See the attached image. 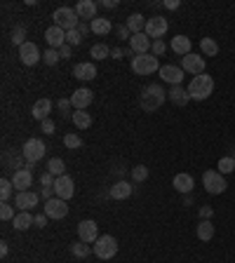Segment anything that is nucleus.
<instances>
[{"label":"nucleus","instance_id":"ea45409f","mask_svg":"<svg viewBox=\"0 0 235 263\" xmlns=\"http://www.w3.org/2000/svg\"><path fill=\"white\" fill-rule=\"evenodd\" d=\"M82 42V33L78 31V28H73V31H66V45L70 47H76Z\"/></svg>","mask_w":235,"mask_h":263},{"label":"nucleus","instance_id":"603ef678","mask_svg":"<svg viewBox=\"0 0 235 263\" xmlns=\"http://www.w3.org/2000/svg\"><path fill=\"white\" fill-rule=\"evenodd\" d=\"M118 36H120V38H132V33H130V28H127V26H118Z\"/></svg>","mask_w":235,"mask_h":263},{"label":"nucleus","instance_id":"09e8293b","mask_svg":"<svg viewBox=\"0 0 235 263\" xmlns=\"http://www.w3.org/2000/svg\"><path fill=\"white\" fill-rule=\"evenodd\" d=\"M212 214H214V209H212V207H207V204L200 207V221H210Z\"/></svg>","mask_w":235,"mask_h":263},{"label":"nucleus","instance_id":"1a4fd4ad","mask_svg":"<svg viewBox=\"0 0 235 263\" xmlns=\"http://www.w3.org/2000/svg\"><path fill=\"white\" fill-rule=\"evenodd\" d=\"M19 59H22L24 66H36V64L42 59V54H40V50L36 42H31V40H26L22 47H19Z\"/></svg>","mask_w":235,"mask_h":263},{"label":"nucleus","instance_id":"6ab92c4d","mask_svg":"<svg viewBox=\"0 0 235 263\" xmlns=\"http://www.w3.org/2000/svg\"><path fill=\"white\" fill-rule=\"evenodd\" d=\"M12 184H14L16 193H24V190H28V188L33 186V172H28V170L14 172V176H12Z\"/></svg>","mask_w":235,"mask_h":263},{"label":"nucleus","instance_id":"72a5a7b5","mask_svg":"<svg viewBox=\"0 0 235 263\" xmlns=\"http://www.w3.org/2000/svg\"><path fill=\"white\" fill-rule=\"evenodd\" d=\"M94 249H90V244H87V242H73V244H70V254L76 256V258H87V256L92 254Z\"/></svg>","mask_w":235,"mask_h":263},{"label":"nucleus","instance_id":"f3484780","mask_svg":"<svg viewBox=\"0 0 235 263\" xmlns=\"http://www.w3.org/2000/svg\"><path fill=\"white\" fill-rule=\"evenodd\" d=\"M92 99H94V94L87 87H80V90H76V92L70 94V106L76 110H85L92 104Z\"/></svg>","mask_w":235,"mask_h":263},{"label":"nucleus","instance_id":"412c9836","mask_svg":"<svg viewBox=\"0 0 235 263\" xmlns=\"http://www.w3.org/2000/svg\"><path fill=\"white\" fill-rule=\"evenodd\" d=\"M31 113H33V120H38V122L47 120L50 113H52V101H50V99H38L36 104H33Z\"/></svg>","mask_w":235,"mask_h":263},{"label":"nucleus","instance_id":"de8ad7c7","mask_svg":"<svg viewBox=\"0 0 235 263\" xmlns=\"http://www.w3.org/2000/svg\"><path fill=\"white\" fill-rule=\"evenodd\" d=\"M40 184H42V188H52L54 186V176H52L50 172H45V174L40 176Z\"/></svg>","mask_w":235,"mask_h":263},{"label":"nucleus","instance_id":"aec40b11","mask_svg":"<svg viewBox=\"0 0 235 263\" xmlns=\"http://www.w3.org/2000/svg\"><path fill=\"white\" fill-rule=\"evenodd\" d=\"M76 12L82 22H94L96 19V2L92 0H80L78 5H76Z\"/></svg>","mask_w":235,"mask_h":263},{"label":"nucleus","instance_id":"c85d7f7f","mask_svg":"<svg viewBox=\"0 0 235 263\" xmlns=\"http://www.w3.org/2000/svg\"><path fill=\"white\" fill-rule=\"evenodd\" d=\"M70 120H73V124H76L78 130H90V127H92V116H90L87 110H76V113L70 116Z\"/></svg>","mask_w":235,"mask_h":263},{"label":"nucleus","instance_id":"7ed1b4c3","mask_svg":"<svg viewBox=\"0 0 235 263\" xmlns=\"http://www.w3.org/2000/svg\"><path fill=\"white\" fill-rule=\"evenodd\" d=\"M52 19H54V26H59L64 31H73V28H78L80 24V16L76 12V8H56Z\"/></svg>","mask_w":235,"mask_h":263},{"label":"nucleus","instance_id":"5701e85b","mask_svg":"<svg viewBox=\"0 0 235 263\" xmlns=\"http://www.w3.org/2000/svg\"><path fill=\"white\" fill-rule=\"evenodd\" d=\"M172 186H174V190H179V193L188 195L190 190H193V186H196V181H193V176H190V174H176V176H174V181H172Z\"/></svg>","mask_w":235,"mask_h":263},{"label":"nucleus","instance_id":"79ce46f5","mask_svg":"<svg viewBox=\"0 0 235 263\" xmlns=\"http://www.w3.org/2000/svg\"><path fill=\"white\" fill-rule=\"evenodd\" d=\"M24 38H26V28H24V26H14V31H12V42L22 47L24 42H26Z\"/></svg>","mask_w":235,"mask_h":263},{"label":"nucleus","instance_id":"a878e982","mask_svg":"<svg viewBox=\"0 0 235 263\" xmlns=\"http://www.w3.org/2000/svg\"><path fill=\"white\" fill-rule=\"evenodd\" d=\"M127 28H130V33L132 36H136V33H144L146 31V19H144V14H139V12H134V14L127 16Z\"/></svg>","mask_w":235,"mask_h":263},{"label":"nucleus","instance_id":"0eeeda50","mask_svg":"<svg viewBox=\"0 0 235 263\" xmlns=\"http://www.w3.org/2000/svg\"><path fill=\"white\" fill-rule=\"evenodd\" d=\"M45 144H42V139H28L26 144H24L22 148V155L26 162H40L42 158H45Z\"/></svg>","mask_w":235,"mask_h":263},{"label":"nucleus","instance_id":"b1692460","mask_svg":"<svg viewBox=\"0 0 235 263\" xmlns=\"http://www.w3.org/2000/svg\"><path fill=\"white\" fill-rule=\"evenodd\" d=\"M73 76L78 78V80H94V78H96V66H94V64H90V62L76 64Z\"/></svg>","mask_w":235,"mask_h":263},{"label":"nucleus","instance_id":"7c9ffc66","mask_svg":"<svg viewBox=\"0 0 235 263\" xmlns=\"http://www.w3.org/2000/svg\"><path fill=\"white\" fill-rule=\"evenodd\" d=\"M33 221H36V216H31L28 212H19L12 224H14L16 230H26V228H31V226H33Z\"/></svg>","mask_w":235,"mask_h":263},{"label":"nucleus","instance_id":"f03ea898","mask_svg":"<svg viewBox=\"0 0 235 263\" xmlns=\"http://www.w3.org/2000/svg\"><path fill=\"white\" fill-rule=\"evenodd\" d=\"M188 94H190V99L196 101H204L210 99L212 92H214V80H212V76H207V73H202V76H196L190 82H188Z\"/></svg>","mask_w":235,"mask_h":263},{"label":"nucleus","instance_id":"9b49d317","mask_svg":"<svg viewBox=\"0 0 235 263\" xmlns=\"http://www.w3.org/2000/svg\"><path fill=\"white\" fill-rule=\"evenodd\" d=\"M45 214H47V218H52V221L66 218L68 204H66V200H62V198H52V200L45 202Z\"/></svg>","mask_w":235,"mask_h":263},{"label":"nucleus","instance_id":"39448f33","mask_svg":"<svg viewBox=\"0 0 235 263\" xmlns=\"http://www.w3.org/2000/svg\"><path fill=\"white\" fill-rule=\"evenodd\" d=\"M92 249H94V256H96V258L108 261V258H113V256L118 254V240L113 235H102L99 240L94 242Z\"/></svg>","mask_w":235,"mask_h":263},{"label":"nucleus","instance_id":"bb28decb","mask_svg":"<svg viewBox=\"0 0 235 263\" xmlns=\"http://www.w3.org/2000/svg\"><path fill=\"white\" fill-rule=\"evenodd\" d=\"M90 28H92L94 36H108L113 31V24L108 19H104V16H96L94 22H90Z\"/></svg>","mask_w":235,"mask_h":263},{"label":"nucleus","instance_id":"8fccbe9b","mask_svg":"<svg viewBox=\"0 0 235 263\" xmlns=\"http://www.w3.org/2000/svg\"><path fill=\"white\" fill-rule=\"evenodd\" d=\"M33 226H36V228H45L47 226V214H38L36 221H33Z\"/></svg>","mask_w":235,"mask_h":263},{"label":"nucleus","instance_id":"f704fd0d","mask_svg":"<svg viewBox=\"0 0 235 263\" xmlns=\"http://www.w3.org/2000/svg\"><path fill=\"white\" fill-rule=\"evenodd\" d=\"M200 50H202L204 56H216L219 54V45L214 38H202L200 40Z\"/></svg>","mask_w":235,"mask_h":263},{"label":"nucleus","instance_id":"a18cd8bd","mask_svg":"<svg viewBox=\"0 0 235 263\" xmlns=\"http://www.w3.org/2000/svg\"><path fill=\"white\" fill-rule=\"evenodd\" d=\"M164 40H153V47H150V54L153 56H160V54H164Z\"/></svg>","mask_w":235,"mask_h":263},{"label":"nucleus","instance_id":"c9c22d12","mask_svg":"<svg viewBox=\"0 0 235 263\" xmlns=\"http://www.w3.org/2000/svg\"><path fill=\"white\" fill-rule=\"evenodd\" d=\"M12 193H14L12 178H2V181H0V198H2V202H8L10 198H12Z\"/></svg>","mask_w":235,"mask_h":263},{"label":"nucleus","instance_id":"6e6552de","mask_svg":"<svg viewBox=\"0 0 235 263\" xmlns=\"http://www.w3.org/2000/svg\"><path fill=\"white\" fill-rule=\"evenodd\" d=\"M167 28H170V24H167V19L160 14L150 16V19H146V36L153 40H162V36L167 33Z\"/></svg>","mask_w":235,"mask_h":263},{"label":"nucleus","instance_id":"58836bf2","mask_svg":"<svg viewBox=\"0 0 235 263\" xmlns=\"http://www.w3.org/2000/svg\"><path fill=\"white\" fill-rule=\"evenodd\" d=\"M132 178L136 181V184L146 181V178H148V170H146V164H136V167L132 170Z\"/></svg>","mask_w":235,"mask_h":263},{"label":"nucleus","instance_id":"c03bdc74","mask_svg":"<svg viewBox=\"0 0 235 263\" xmlns=\"http://www.w3.org/2000/svg\"><path fill=\"white\" fill-rule=\"evenodd\" d=\"M22 160H24V155H14V158H12V155H5V164H8V167H12V170H24L22 167Z\"/></svg>","mask_w":235,"mask_h":263},{"label":"nucleus","instance_id":"a19ab883","mask_svg":"<svg viewBox=\"0 0 235 263\" xmlns=\"http://www.w3.org/2000/svg\"><path fill=\"white\" fill-rule=\"evenodd\" d=\"M59 59H62V56H59V50H52V47H50L47 52H42V62H45L47 66H54Z\"/></svg>","mask_w":235,"mask_h":263},{"label":"nucleus","instance_id":"4d7b16f0","mask_svg":"<svg viewBox=\"0 0 235 263\" xmlns=\"http://www.w3.org/2000/svg\"><path fill=\"white\" fill-rule=\"evenodd\" d=\"M59 108H62L64 116H66V110L70 108V99H62V101H59Z\"/></svg>","mask_w":235,"mask_h":263},{"label":"nucleus","instance_id":"393cba45","mask_svg":"<svg viewBox=\"0 0 235 263\" xmlns=\"http://www.w3.org/2000/svg\"><path fill=\"white\" fill-rule=\"evenodd\" d=\"M167 99L172 101L174 106H186L188 101H190V94H188V90H184L181 85L172 87L170 92H167Z\"/></svg>","mask_w":235,"mask_h":263},{"label":"nucleus","instance_id":"4c0bfd02","mask_svg":"<svg viewBox=\"0 0 235 263\" xmlns=\"http://www.w3.org/2000/svg\"><path fill=\"white\" fill-rule=\"evenodd\" d=\"M64 146L68 148V150H76V148L82 146V139H80L78 134H66L64 136Z\"/></svg>","mask_w":235,"mask_h":263},{"label":"nucleus","instance_id":"f257e3e1","mask_svg":"<svg viewBox=\"0 0 235 263\" xmlns=\"http://www.w3.org/2000/svg\"><path fill=\"white\" fill-rule=\"evenodd\" d=\"M164 99H167V92L160 85H146L141 92V108L146 113H156L164 104Z\"/></svg>","mask_w":235,"mask_h":263},{"label":"nucleus","instance_id":"5fc2aeb1","mask_svg":"<svg viewBox=\"0 0 235 263\" xmlns=\"http://www.w3.org/2000/svg\"><path fill=\"white\" fill-rule=\"evenodd\" d=\"M59 56H62V59H70V45H64L62 50H59Z\"/></svg>","mask_w":235,"mask_h":263},{"label":"nucleus","instance_id":"052dcab7","mask_svg":"<svg viewBox=\"0 0 235 263\" xmlns=\"http://www.w3.org/2000/svg\"><path fill=\"white\" fill-rule=\"evenodd\" d=\"M110 56H113V59H122V56H125V52H122V50H113V52H110Z\"/></svg>","mask_w":235,"mask_h":263},{"label":"nucleus","instance_id":"ddd939ff","mask_svg":"<svg viewBox=\"0 0 235 263\" xmlns=\"http://www.w3.org/2000/svg\"><path fill=\"white\" fill-rule=\"evenodd\" d=\"M54 195L56 198H62V200H70L73 193H76V184H73V178L68 174H64V176H56L54 178Z\"/></svg>","mask_w":235,"mask_h":263},{"label":"nucleus","instance_id":"dca6fc26","mask_svg":"<svg viewBox=\"0 0 235 263\" xmlns=\"http://www.w3.org/2000/svg\"><path fill=\"white\" fill-rule=\"evenodd\" d=\"M150 47H153V40L146 33H136V36L130 38V50H132L134 54H148Z\"/></svg>","mask_w":235,"mask_h":263},{"label":"nucleus","instance_id":"2f4dec72","mask_svg":"<svg viewBox=\"0 0 235 263\" xmlns=\"http://www.w3.org/2000/svg\"><path fill=\"white\" fill-rule=\"evenodd\" d=\"M110 52H113V50H108V45L96 42V45H92V50H90V56H92V59H96V62H102V59H108Z\"/></svg>","mask_w":235,"mask_h":263},{"label":"nucleus","instance_id":"37998d69","mask_svg":"<svg viewBox=\"0 0 235 263\" xmlns=\"http://www.w3.org/2000/svg\"><path fill=\"white\" fill-rule=\"evenodd\" d=\"M0 218H2V221H14V209H12V204H8V202L0 204Z\"/></svg>","mask_w":235,"mask_h":263},{"label":"nucleus","instance_id":"3c124183","mask_svg":"<svg viewBox=\"0 0 235 263\" xmlns=\"http://www.w3.org/2000/svg\"><path fill=\"white\" fill-rule=\"evenodd\" d=\"M162 5H164V10H179V8H181L179 0H164Z\"/></svg>","mask_w":235,"mask_h":263},{"label":"nucleus","instance_id":"2eb2a0df","mask_svg":"<svg viewBox=\"0 0 235 263\" xmlns=\"http://www.w3.org/2000/svg\"><path fill=\"white\" fill-rule=\"evenodd\" d=\"M45 40H47V45L52 47V50H62V47L66 45V31L52 24V26L45 31Z\"/></svg>","mask_w":235,"mask_h":263},{"label":"nucleus","instance_id":"423d86ee","mask_svg":"<svg viewBox=\"0 0 235 263\" xmlns=\"http://www.w3.org/2000/svg\"><path fill=\"white\" fill-rule=\"evenodd\" d=\"M202 186H204V190L212 193V195H221L228 188L224 174L216 172V170H207V172H204V174H202Z\"/></svg>","mask_w":235,"mask_h":263},{"label":"nucleus","instance_id":"a211bd4d","mask_svg":"<svg viewBox=\"0 0 235 263\" xmlns=\"http://www.w3.org/2000/svg\"><path fill=\"white\" fill-rule=\"evenodd\" d=\"M38 200H40V195L33 193V190H24V193L14 195V204L22 209V212H28L31 207H38Z\"/></svg>","mask_w":235,"mask_h":263},{"label":"nucleus","instance_id":"c756f323","mask_svg":"<svg viewBox=\"0 0 235 263\" xmlns=\"http://www.w3.org/2000/svg\"><path fill=\"white\" fill-rule=\"evenodd\" d=\"M196 232H198V240L210 242L212 238H214V224H212V221H200Z\"/></svg>","mask_w":235,"mask_h":263},{"label":"nucleus","instance_id":"20e7f679","mask_svg":"<svg viewBox=\"0 0 235 263\" xmlns=\"http://www.w3.org/2000/svg\"><path fill=\"white\" fill-rule=\"evenodd\" d=\"M132 70H134V76H150V73L160 70V62L150 52L148 54H136L132 59Z\"/></svg>","mask_w":235,"mask_h":263},{"label":"nucleus","instance_id":"13d9d810","mask_svg":"<svg viewBox=\"0 0 235 263\" xmlns=\"http://www.w3.org/2000/svg\"><path fill=\"white\" fill-rule=\"evenodd\" d=\"M8 252H10L8 242H0V256H2V258H5V256H8Z\"/></svg>","mask_w":235,"mask_h":263},{"label":"nucleus","instance_id":"e2e57ef3","mask_svg":"<svg viewBox=\"0 0 235 263\" xmlns=\"http://www.w3.org/2000/svg\"><path fill=\"white\" fill-rule=\"evenodd\" d=\"M230 158H233V160H235V148H233V153H230Z\"/></svg>","mask_w":235,"mask_h":263},{"label":"nucleus","instance_id":"680f3d73","mask_svg":"<svg viewBox=\"0 0 235 263\" xmlns=\"http://www.w3.org/2000/svg\"><path fill=\"white\" fill-rule=\"evenodd\" d=\"M24 170H28V172L36 170V162H26V164H24Z\"/></svg>","mask_w":235,"mask_h":263},{"label":"nucleus","instance_id":"473e14b6","mask_svg":"<svg viewBox=\"0 0 235 263\" xmlns=\"http://www.w3.org/2000/svg\"><path fill=\"white\" fill-rule=\"evenodd\" d=\"M47 172L52 174V176H64L66 174V164H64V160L62 158H52L50 162H47Z\"/></svg>","mask_w":235,"mask_h":263},{"label":"nucleus","instance_id":"f8f14e48","mask_svg":"<svg viewBox=\"0 0 235 263\" xmlns=\"http://www.w3.org/2000/svg\"><path fill=\"white\" fill-rule=\"evenodd\" d=\"M181 68L186 70V73H190V76L196 78V76H202L204 73V59L202 54H186V56H181Z\"/></svg>","mask_w":235,"mask_h":263},{"label":"nucleus","instance_id":"cd10ccee","mask_svg":"<svg viewBox=\"0 0 235 263\" xmlns=\"http://www.w3.org/2000/svg\"><path fill=\"white\" fill-rule=\"evenodd\" d=\"M172 52H176L179 56H186L190 54V40L186 38V36H176V38H172Z\"/></svg>","mask_w":235,"mask_h":263},{"label":"nucleus","instance_id":"4be33fe9","mask_svg":"<svg viewBox=\"0 0 235 263\" xmlns=\"http://www.w3.org/2000/svg\"><path fill=\"white\" fill-rule=\"evenodd\" d=\"M132 184H127V181H118V184H113V186L108 188V195L113 198V200H127L130 195H132Z\"/></svg>","mask_w":235,"mask_h":263},{"label":"nucleus","instance_id":"864d4df0","mask_svg":"<svg viewBox=\"0 0 235 263\" xmlns=\"http://www.w3.org/2000/svg\"><path fill=\"white\" fill-rule=\"evenodd\" d=\"M52 193H54V188H42L40 198H45V202H47V200H52Z\"/></svg>","mask_w":235,"mask_h":263},{"label":"nucleus","instance_id":"6e6d98bb","mask_svg":"<svg viewBox=\"0 0 235 263\" xmlns=\"http://www.w3.org/2000/svg\"><path fill=\"white\" fill-rule=\"evenodd\" d=\"M78 31L82 33V36H87V33L92 31V28H90V24H87V22H80V24H78Z\"/></svg>","mask_w":235,"mask_h":263},{"label":"nucleus","instance_id":"4468645a","mask_svg":"<svg viewBox=\"0 0 235 263\" xmlns=\"http://www.w3.org/2000/svg\"><path fill=\"white\" fill-rule=\"evenodd\" d=\"M160 78H162L164 82H170L172 87L181 85L184 82V68H179V66H172V64H164V66H160Z\"/></svg>","mask_w":235,"mask_h":263},{"label":"nucleus","instance_id":"49530a36","mask_svg":"<svg viewBox=\"0 0 235 263\" xmlns=\"http://www.w3.org/2000/svg\"><path fill=\"white\" fill-rule=\"evenodd\" d=\"M40 132H42V134H50V136H52V134H54V122H52L50 118H47V120H42V122H40Z\"/></svg>","mask_w":235,"mask_h":263},{"label":"nucleus","instance_id":"9d476101","mask_svg":"<svg viewBox=\"0 0 235 263\" xmlns=\"http://www.w3.org/2000/svg\"><path fill=\"white\" fill-rule=\"evenodd\" d=\"M78 238H80V242L94 244V242L102 238V235H99V226L94 224L92 218H87V221H80V224H78Z\"/></svg>","mask_w":235,"mask_h":263},{"label":"nucleus","instance_id":"bf43d9fd","mask_svg":"<svg viewBox=\"0 0 235 263\" xmlns=\"http://www.w3.org/2000/svg\"><path fill=\"white\" fill-rule=\"evenodd\" d=\"M102 5H104V8L113 10V8H118V0H102Z\"/></svg>","mask_w":235,"mask_h":263},{"label":"nucleus","instance_id":"e433bc0d","mask_svg":"<svg viewBox=\"0 0 235 263\" xmlns=\"http://www.w3.org/2000/svg\"><path fill=\"white\" fill-rule=\"evenodd\" d=\"M216 167H219L221 174H230V172H235V160L230 158V155H226V158H221V160H219Z\"/></svg>","mask_w":235,"mask_h":263}]
</instances>
